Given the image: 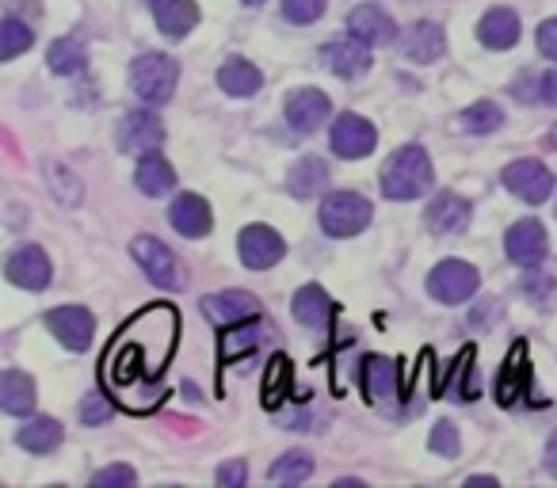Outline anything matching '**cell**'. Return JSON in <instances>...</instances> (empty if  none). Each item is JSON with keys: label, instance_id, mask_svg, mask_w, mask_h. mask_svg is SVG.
<instances>
[{"label": "cell", "instance_id": "obj_1", "mask_svg": "<svg viewBox=\"0 0 557 488\" xmlns=\"http://www.w3.org/2000/svg\"><path fill=\"white\" fill-rule=\"evenodd\" d=\"M435 172H432V161L420 146H405L382 164V195L394 202H405V199H420V195L432 187Z\"/></svg>", "mask_w": 557, "mask_h": 488}, {"label": "cell", "instance_id": "obj_2", "mask_svg": "<svg viewBox=\"0 0 557 488\" xmlns=\"http://www.w3.org/2000/svg\"><path fill=\"white\" fill-rule=\"evenodd\" d=\"M176 80H180V65L169 54H141L131 65V88L146 103H169L172 92H176Z\"/></svg>", "mask_w": 557, "mask_h": 488}, {"label": "cell", "instance_id": "obj_3", "mask_svg": "<svg viewBox=\"0 0 557 488\" xmlns=\"http://www.w3.org/2000/svg\"><path fill=\"white\" fill-rule=\"evenodd\" d=\"M371 202L356 191H336L321 202V229L329 237H356L371 225Z\"/></svg>", "mask_w": 557, "mask_h": 488}, {"label": "cell", "instance_id": "obj_4", "mask_svg": "<svg viewBox=\"0 0 557 488\" xmlns=\"http://www.w3.org/2000/svg\"><path fill=\"white\" fill-rule=\"evenodd\" d=\"M131 252H134V260L141 264V272H146L149 279L157 283V287H164V290H184L187 275H184V267H180V260L172 256V249L164 245V240H157V237H134Z\"/></svg>", "mask_w": 557, "mask_h": 488}, {"label": "cell", "instance_id": "obj_5", "mask_svg": "<svg viewBox=\"0 0 557 488\" xmlns=\"http://www.w3.org/2000/svg\"><path fill=\"white\" fill-rule=\"evenodd\" d=\"M478 283H481V275L473 264H462V260H443V264L428 275V295L440 298V302H447V305H458V302H466V298H473Z\"/></svg>", "mask_w": 557, "mask_h": 488}, {"label": "cell", "instance_id": "obj_6", "mask_svg": "<svg viewBox=\"0 0 557 488\" xmlns=\"http://www.w3.org/2000/svg\"><path fill=\"white\" fill-rule=\"evenodd\" d=\"M329 146L344 161H359V157H367L379 146V130L363 115H341L333 123V130H329Z\"/></svg>", "mask_w": 557, "mask_h": 488}, {"label": "cell", "instance_id": "obj_7", "mask_svg": "<svg viewBox=\"0 0 557 488\" xmlns=\"http://www.w3.org/2000/svg\"><path fill=\"white\" fill-rule=\"evenodd\" d=\"M237 249H240V264L252 267V272H263V267H275L283 260L287 245L268 225H248V229H240Z\"/></svg>", "mask_w": 557, "mask_h": 488}, {"label": "cell", "instance_id": "obj_8", "mask_svg": "<svg viewBox=\"0 0 557 488\" xmlns=\"http://www.w3.org/2000/svg\"><path fill=\"white\" fill-rule=\"evenodd\" d=\"M504 187L523 202H546L554 191V172L542 161H511L504 168Z\"/></svg>", "mask_w": 557, "mask_h": 488}, {"label": "cell", "instance_id": "obj_9", "mask_svg": "<svg viewBox=\"0 0 557 488\" xmlns=\"http://www.w3.org/2000/svg\"><path fill=\"white\" fill-rule=\"evenodd\" d=\"M260 313V302L245 290H222V295H207L202 298V317L218 328H230V325H245Z\"/></svg>", "mask_w": 557, "mask_h": 488}, {"label": "cell", "instance_id": "obj_10", "mask_svg": "<svg viewBox=\"0 0 557 488\" xmlns=\"http://www.w3.org/2000/svg\"><path fill=\"white\" fill-rule=\"evenodd\" d=\"M504 249H508V260L519 267H534L546 260V249H549V240H546V229H542L534 217H523V222H516L508 229V237H504Z\"/></svg>", "mask_w": 557, "mask_h": 488}, {"label": "cell", "instance_id": "obj_11", "mask_svg": "<svg viewBox=\"0 0 557 488\" xmlns=\"http://www.w3.org/2000/svg\"><path fill=\"white\" fill-rule=\"evenodd\" d=\"M4 275H9V283H16V287H24V290H47L54 272H50V260L39 245H24V249H16L9 256Z\"/></svg>", "mask_w": 557, "mask_h": 488}, {"label": "cell", "instance_id": "obj_12", "mask_svg": "<svg viewBox=\"0 0 557 488\" xmlns=\"http://www.w3.org/2000/svg\"><path fill=\"white\" fill-rule=\"evenodd\" d=\"M47 328L65 343L70 351H85L92 343V313L85 305H62V310H50L47 313Z\"/></svg>", "mask_w": 557, "mask_h": 488}, {"label": "cell", "instance_id": "obj_13", "mask_svg": "<svg viewBox=\"0 0 557 488\" xmlns=\"http://www.w3.org/2000/svg\"><path fill=\"white\" fill-rule=\"evenodd\" d=\"M363 393L371 397L379 409H389V404L401 401V371H397V363H389V359L382 355H371L363 363Z\"/></svg>", "mask_w": 557, "mask_h": 488}, {"label": "cell", "instance_id": "obj_14", "mask_svg": "<svg viewBox=\"0 0 557 488\" xmlns=\"http://www.w3.org/2000/svg\"><path fill=\"white\" fill-rule=\"evenodd\" d=\"M164 141V126L153 111H131L119 126V149L123 153H153Z\"/></svg>", "mask_w": 557, "mask_h": 488}, {"label": "cell", "instance_id": "obj_15", "mask_svg": "<svg viewBox=\"0 0 557 488\" xmlns=\"http://www.w3.org/2000/svg\"><path fill=\"white\" fill-rule=\"evenodd\" d=\"M329 111H333V103H329L325 92L302 88V92H295L287 100V123L295 126L298 134H313L321 123H329Z\"/></svg>", "mask_w": 557, "mask_h": 488}, {"label": "cell", "instance_id": "obj_16", "mask_svg": "<svg viewBox=\"0 0 557 488\" xmlns=\"http://www.w3.org/2000/svg\"><path fill=\"white\" fill-rule=\"evenodd\" d=\"M321 62H325V70L336 73V77H359V73H367V65H371V47L351 35V39L329 42V47L321 50Z\"/></svg>", "mask_w": 557, "mask_h": 488}, {"label": "cell", "instance_id": "obj_17", "mask_svg": "<svg viewBox=\"0 0 557 488\" xmlns=\"http://www.w3.org/2000/svg\"><path fill=\"white\" fill-rule=\"evenodd\" d=\"M169 222L172 229L180 233V237H207L210 225H214V214H210L207 199H199V195H180L176 202H172L169 210Z\"/></svg>", "mask_w": 557, "mask_h": 488}, {"label": "cell", "instance_id": "obj_18", "mask_svg": "<svg viewBox=\"0 0 557 488\" xmlns=\"http://www.w3.org/2000/svg\"><path fill=\"white\" fill-rule=\"evenodd\" d=\"M348 32L356 35L359 42H367V47H386V42L397 39L394 20H389L382 9H374V4H363V9L351 12V16H348Z\"/></svg>", "mask_w": 557, "mask_h": 488}, {"label": "cell", "instance_id": "obj_19", "mask_svg": "<svg viewBox=\"0 0 557 488\" xmlns=\"http://www.w3.org/2000/svg\"><path fill=\"white\" fill-rule=\"evenodd\" d=\"M149 12H153L161 35H169V39H184L199 24V9L191 0H149Z\"/></svg>", "mask_w": 557, "mask_h": 488}, {"label": "cell", "instance_id": "obj_20", "mask_svg": "<svg viewBox=\"0 0 557 488\" xmlns=\"http://www.w3.org/2000/svg\"><path fill=\"white\" fill-rule=\"evenodd\" d=\"M443 50H447V39H443L440 24H417V27H409L405 39H401V54L409 58V62H420V65L440 62Z\"/></svg>", "mask_w": 557, "mask_h": 488}, {"label": "cell", "instance_id": "obj_21", "mask_svg": "<svg viewBox=\"0 0 557 488\" xmlns=\"http://www.w3.org/2000/svg\"><path fill=\"white\" fill-rule=\"evenodd\" d=\"M470 225V202L458 199V195H440V199L428 207V229L447 237V233H462Z\"/></svg>", "mask_w": 557, "mask_h": 488}, {"label": "cell", "instance_id": "obj_22", "mask_svg": "<svg viewBox=\"0 0 557 488\" xmlns=\"http://www.w3.org/2000/svg\"><path fill=\"white\" fill-rule=\"evenodd\" d=\"M333 298L325 295V290L318 287V283H310V287H302L295 295V317H298V325H306V328H325V325H333Z\"/></svg>", "mask_w": 557, "mask_h": 488}, {"label": "cell", "instance_id": "obj_23", "mask_svg": "<svg viewBox=\"0 0 557 488\" xmlns=\"http://www.w3.org/2000/svg\"><path fill=\"white\" fill-rule=\"evenodd\" d=\"M478 39L485 42L488 50H508L519 42V16L511 9H493L485 20H481Z\"/></svg>", "mask_w": 557, "mask_h": 488}, {"label": "cell", "instance_id": "obj_24", "mask_svg": "<svg viewBox=\"0 0 557 488\" xmlns=\"http://www.w3.org/2000/svg\"><path fill=\"white\" fill-rule=\"evenodd\" d=\"M0 409L9 416H27L35 409V381L20 371H4V378H0Z\"/></svg>", "mask_w": 557, "mask_h": 488}, {"label": "cell", "instance_id": "obj_25", "mask_svg": "<svg viewBox=\"0 0 557 488\" xmlns=\"http://www.w3.org/2000/svg\"><path fill=\"white\" fill-rule=\"evenodd\" d=\"M134 184L141 187V195H153L157 199V195H169L176 187V172H172V164L161 153H146L138 172H134Z\"/></svg>", "mask_w": 557, "mask_h": 488}, {"label": "cell", "instance_id": "obj_26", "mask_svg": "<svg viewBox=\"0 0 557 488\" xmlns=\"http://www.w3.org/2000/svg\"><path fill=\"white\" fill-rule=\"evenodd\" d=\"M325 184H329V164L321 157H302L287 176L290 195H298V199H310V195L325 191Z\"/></svg>", "mask_w": 557, "mask_h": 488}, {"label": "cell", "instance_id": "obj_27", "mask_svg": "<svg viewBox=\"0 0 557 488\" xmlns=\"http://www.w3.org/2000/svg\"><path fill=\"white\" fill-rule=\"evenodd\" d=\"M260 70L256 65H248L245 58H230V62L218 70V85H222V92L230 96H252L260 92Z\"/></svg>", "mask_w": 557, "mask_h": 488}, {"label": "cell", "instance_id": "obj_28", "mask_svg": "<svg viewBox=\"0 0 557 488\" xmlns=\"http://www.w3.org/2000/svg\"><path fill=\"white\" fill-rule=\"evenodd\" d=\"M16 442L24 450H32V454H50V450L62 447V424H58V420H50V416H39V420H32L27 427H20Z\"/></svg>", "mask_w": 557, "mask_h": 488}, {"label": "cell", "instance_id": "obj_29", "mask_svg": "<svg viewBox=\"0 0 557 488\" xmlns=\"http://www.w3.org/2000/svg\"><path fill=\"white\" fill-rule=\"evenodd\" d=\"M47 62H50V70H54V73H62V77H73V73L85 70L88 50H85V42H81L77 35H70V39H58L54 47H50Z\"/></svg>", "mask_w": 557, "mask_h": 488}, {"label": "cell", "instance_id": "obj_30", "mask_svg": "<svg viewBox=\"0 0 557 488\" xmlns=\"http://www.w3.org/2000/svg\"><path fill=\"white\" fill-rule=\"evenodd\" d=\"M32 42H35L32 24H24V20H16V16H4V24H0V58H4V62L24 54Z\"/></svg>", "mask_w": 557, "mask_h": 488}, {"label": "cell", "instance_id": "obj_31", "mask_svg": "<svg viewBox=\"0 0 557 488\" xmlns=\"http://www.w3.org/2000/svg\"><path fill=\"white\" fill-rule=\"evenodd\" d=\"M500 123H504V111L488 100L473 103V108H466L462 115H458V126H462L466 134H493V130H500Z\"/></svg>", "mask_w": 557, "mask_h": 488}, {"label": "cell", "instance_id": "obj_32", "mask_svg": "<svg viewBox=\"0 0 557 488\" xmlns=\"http://www.w3.org/2000/svg\"><path fill=\"white\" fill-rule=\"evenodd\" d=\"M263 340V328L252 321H245V328H233L230 336H222V363H237L240 355H248V351H256V343Z\"/></svg>", "mask_w": 557, "mask_h": 488}, {"label": "cell", "instance_id": "obj_33", "mask_svg": "<svg viewBox=\"0 0 557 488\" xmlns=\"http://www.w3.org/2000/svg\"><path fill=\"white\" fill-rule=\"evenodd\" d=\"M310 473H313V458L306 454V450H290V454H283L271 465L268 477L278 480V485H298V480H306Z\"/></svg>", "mask_w": 557, "mask_h": 488}, {"label": "cell", "instance_id": "obj_34", "mask_svg": "<svg viewBox=\"0 0 557 488\" xmlns=\"http://www.w3.org/2000/svg\"><path fill=\"white\" fill-rule=\"evenodd\" d=\"M527 381V366H523V343H519L516 351H511L508 366H504V378L496 381V397H500V404H511L519 397V389H523Z\"/></svg>", "mask_w": 557, "mask_h": 488}, {"label": "cell", "instance_id": "obj_35", "mask_svg": "<svg viewBox=\"0 0 557 488\" xmlns=\"http://www.w3.org/2000/svg\"><path fill=\"white\" fill-rule=\"evenodd\" d=\"M47 179H50V191H54V199L62 202V207H77L81 195H85L81 179L73 176L70 168H62V164H47Z\"/></svg>", "mask_w": 557, "mask_h": 488}, {"label": "cell", "instance_id": "obj_36", "mask_svg": "<svg viewBox=\"0 0 557 488\" xmlns=\"http://www.w3.org/2000/svg\"><path fill=\"white\" fill-rule=\"evenodd\" d=\"M287 381H290V366H287V359H271L268 386H263V404H268V409H275V404H283V397H287Z\"/></svg>", "mask_w": 557, "mask_h": 488}, {"label": "cell", "instance_id": "obj_37", "mask_svg": "<svg viewBox=\"0 0 557 488\" xmlns=\"http://www.w3.org/2000/svg\"><path fill=\"white\" fill-rule=\"evenodd\" d=\"M519 290H523V298L531 305H549V298L557 295V283L549 279L546 272H531V275H523V283H519Z\"/></svg>", "mask_w": 557, "mask_h": 488}, {"label": "cell", "instance_id": "obj_38", "mask_svg": "<svg viewBox=\"0 0 557 488\" xmlns=\"http://www.w3.org/2000/svg\"><path fill=\"white\" fill-rule=\"evenodd\" d=\"M428 447L435 450V454L443 458H458V447H462V439H458V427L450 424V420H440L432 431V439H428Z\"/></svg>", "mask_w": 557, "mask_h": 488}, {"label": "cell", "instance_id": "obj_39", "mask_svg": "<svg viewBox=\"0 0 557 488\" xmlns=\"http://www.w3.org/2000/svg\"><path fill=\"white\" fill-rule=\"evenodd\" d=\"M325 4L329 0H283V16L290 24H313V20H321Z\"/></svg>", "mask_w": 557, "mask_h": 488}, {"label": "cell", "instance_id": "obj_40", "mask_svg": "<svg viewBox=\"0 0 557 488\" xmlns=\"http://www.w3.org/2000/svg\"><path fill=\"white\" fill-rule=\"evenodd\" d=\"M81 420H85L88 427H96V424H108V420H111V404L103 401L100 393L85 397V404H81Z\"/></svg>", "mask_w": 557, "mask_h": 488}, {"label": "cell", "instance_id": "obj_41", "mask_svg": "<svg viewBox=\"0 0 557 488\" xmlns=\"http://www.w3.org/2000/svg\"><path fill=\"white\" fill-rule=\"evenodd\" d=\"M539 50L549 62H557V20H546V24L539 27Z\"/></svg>", "mask_w": 557, "mask_h": 488}, {"label": "cell", "instance_id": "obj_42", "mask_svg": "<svg viewBox=\"0 0 557 488\" xmlns=\"http://www.w3.org/2000/svg\"><path fill=\"white\" fill-rule=\"evenodd\" d=\"M96 485H134V470L131 465H111V470L96 473Z\"/></svg>", "mask_w": 557, "mask_h": 488}, {"label": "cell", "instance_id": "obj_43", "mask_svg": "<svg viewBox=\"0 0 557 488\" xmlns=\"http://www.w3.org/2000/svg\"><path fill=\"white\" fill-rule=\"evenodd\" d=\"M534 88H539V103H549V108H557V70L542 73V77L534 80Z\"/></svg>", "mask_w": 557, "mask_h": 488}, {"label": "cell", "instance_id": "obj_44", "mask_svg": "<svg viewBox=\"0 0 557 488\" xmlns=\"http://www.w3.org/2000/svg\"><path fill=\"white\" fill-rule=\"evenodd\" d=\"M470 359H473V351L466 348V351H462V363H455V381H458V378H466V374L473 371ZM458 397H462V401H473V397H478V386H458Z\"/></svg>", "mask_w": 557, "mask_h": 488}, {"label": "cell", "instance_id": "obj_45", "mask_svg": "<svg viewBox=\"0 0 557 488\" xmlns=\"http://www.w3.org/2000/svg\"><path fill=\"white\" fill-rule=\"evenodd\" d=\"M245 477H248L245 462H230V465H222V470H218V480H222V485H245Z\"/></svg>", "mask_w": 557, "mask_h": 488}, {"label": "cell", "instance_id": "obj_46", "mask_svg": "<svg viewBox=\"0 0 557 488\" xmlns=\"http://www.w3.org/2000/svg\"><path fill=\"white\" fill-rule=\"evenodd\" d=\"M496 317H500V305L488 302V310H478V313H473V325H485V321H496Z\"/></svg>", "mask_w": 557, "mask_h": 488}, {"label": "cell", "instance_id": "obj_47", "mask_svg": "<svg viewBox=\"0 0 557 488\" xmlns=\"http://www.w3.org/2000/svg\"><path fill=\"white\" fill-rule=\"evenodd\" d=\"M546 470L557 477V435H549V447H546Z\"/></svg>", "mask_w": 557, "mask_h": 488}, {"label": "cell", "instance_id": "obj_48", "mask_svg": "<svg viewBox=\"0 0 557 488\" xmlns=\"http://www.w3.org/2000/svg\"><path fill=\"white\" fill-rule=\"evenodd\" d=\"M245 4H248V9H256V4H263V0H245Z\"/></svg>", "mask_w": 557, "mask_h": 488}, {"label": "cell", "instance_id": "obj_49", "mask_svg": "<svg viewBox=\"0 0 557 488\" xmlns=\"http://www.w3.org/2000/svg\"><path fill=\"white\" fill-rule=\"evenodd\" d=\"M549 146H554V149H557V130H554V134H549Z\"/></svg>", "mask_w": 557, "mask_h": 488}]
</instances>
